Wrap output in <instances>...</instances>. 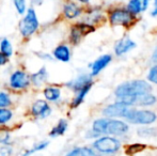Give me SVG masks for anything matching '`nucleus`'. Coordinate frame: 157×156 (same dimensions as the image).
I'll use <instances>...</instances> for the list:
<instances>
[{"label":"nucleus","mask_w":157,"mask_h":156,"mask_svg":"<svg viewBox=\"0 0 157 156\" xmlns=\"http://www.w3.org/2000/svg\"><path fill=\"white\" fill-rule=\"evenodd\" d=\"M151 91H152V87L147 81L132 80V81H127V82H124L119 86L116 90V95L119 100L125 97L138 98V96L150 93Z\"/></svg>","instance_id":"obj_1"},{"label":"nucleus","mask_w":157,"mask_h":156,"mask_svg":"<svg viewBox=\"0 0 157 156\" xmlns=\"http://www.w3.org/2000/svg\"><path fill=\"white\" fill-rule=\"evenodd\" d=\"M39 28L36 13L33 9H28L26 15L19 23V31L24 38H29Z\"/></svg>","instance_id":"obj_2"},{"label":"nucleus","mask_w":157,"mask_h":156,"mask_svg":"<svg viewBox=\"0 0 157 156\" xmlns=\"http://www.w3.org/2000/svg\"><path fill=\"white\" fill-rule=\"evenodd\" d=\"M93 148L98 152L103 154H113L118 152L121 148V143L118 139L109 136H104V137L97 139L93 143Z\"/></svg>","instance_id":"obj_3"},{"label":"nucleus","mask_w":157,"mask_h":156,"mask_svg":"<svg viewBox=\"0 0 157 156\" xmlns=\"http://www.w3.org/2000/svg\"><path fill=\"white\" fill-rule=\"evenodd\" d=\"M110 23L113 26H123L128 27L135 21V16L129 10L125 9H117L110 13Z\"/></svg>","instance_id":"obj_4"},{"label":"nucleus","mask_w":157,"mask_h":156,"mask_svg":"<svg viewBox=\"0 0 157 156\" xmlns=\"http://www.w3.org/2000/svg\"><path fill=\"white\" fill-rule=\"evenodd\" d=\"M156 115L153 111L150 110H135L132 109V112L127 117V120L134 124H152L156 121Z\"/></svg>","instance_id":"obj_5"},{"label":"nucleus","mask_w":157,"mask_h":156,"mask_svg":"<svg viewBox=\"0 0 157 156\" xmlns=\"http://www.w3.org/2000/svg\"><path fill=\"white\" fill-rule=\"evenodd\" d=\"M132 109H130L127 105H124L122 103L118 102L116 104H112L107 106L104 109L103 113L104 116L108 118H113V117H122L127 119L129 113L132 112Z\"/></svg>","instance_id":"obj_6"},{"label":"nucleus","mask_w":157,"mask_h":156,"mask_svg":"<svg viewBox=\"0 0 157 156\" xmlns=\"http://www.w3.org/2000/svg\"><path fill=\"white\" fill-rule=\"evenodd\" d=\"M31 82V77L23 71H15L10 77V86L15 90L26 89Z\"/></svg>","instance_id":"obj_7"},{"label":"nucleus","mask_w":157,"mask_h":156,"mask_svg":"<svg viewBox=\"0 0 157 156\" xmlns=\"http://www.w3.org/2000/svg\"><path fill=\"white\" fill-rule=\"evenodd\" d=\"M94 31V27L91 25H88V24H77V25L73 26L72 31H71L70 40L73 44L79 43V41L81 38L87 34L91 33Z\"/></svg>","instance_id":"obj_8"},{"label":"nucleus","mask_w":157,"mask_h":156,"mask_svg":"<svg viewBox=\"0 0 157 156\" xmlns=\"http://www.w3.org/2000/svg\"><path fill=\"white\" fill-rule=\"evenodd\" d=\"M128 131V125L123 121L119 120H108L106 121V126H105V134H109V135H124L125 133Z\"/></svg>","instance_id":"obj_9"},{"label":"nucleus","mask_w":157,"mask_h":156,"mask_svg":"<svg viewBox=\"0 0 157 156\" xmlns=\"http://www.w3.org/2000/svg\"><path fill=\"white\" fill-rule=\"evenodd\" d=\"M50 109L49 105L45 102V101H42L39 100L32 105V108H31V113L34 117L36 118H46L50 115Z\"/></svg>","instance_id":"obj_10"},{"label":"nucleus","mask_w":157,"mask_h":156,"mask_svg":"<svg viewBox=\"0 0 157 156\" xmlns=\"http://www.w3.org/2000/svg\"><path fill=\"white\" fill-rule=\"evenodd\" d=\"M136 47V44L134 41H132L130 39L125 38L122 39L116 44V47H114V51H116L117 56H121V55H124L127 51L132 50V48Z\"/></svg>","instance_id":"obj_11"},{"label":"nucleus","mask_w":157,"mask_h":156,"mask_svg":"<svg viewBox=\"0 0 157 156\" xmlns=\"http://www.w3.org/2000/svg\"><path fill=\"white\" fill-rule=\"evenodd\" d=\"M110 61H111V56H109V55H104V56L99 57L98 59H96L91 65L92 76H95L101 73V72L109 64Z\"/></svg>","instance_id":"obj_12"},{"label":"nucleus","mask_w":157,"mask_h":156,"mask_svg":"<svg viewBox=\"0 0 157 156\" xmlns=\"http://www.w3.org/2000/svg\"><path fill=\"white\" fill-rule=\"evenodd\" d=\"M89 85H92V78L91 76H88V75H81L68 83L70 88H72L76 92L80 91L81 89H83V88Z\"/></svg>","instance_id":"obj_13"},{"label":"nucleus","mask_w":157,"mask_h":156,"mask_svg":"<svg viewBox=\"0 0 157 156\" xmlns=\"http://www.w3.org/2000/svg\"><path fill=\"white\" fill-rule=\"evenodd\" d=\"M54 57L57 60L61 61V62H68L71 59V51L68 46L66 45H59L55 48L54 52H52Z\"/></svg>","instance_id":"obj_14"},{"label":"nucleus","mask_w":157,"mask_h":156,"mask_svg":"<svg viewBox=\"0 0 157 156\" xmlns=\"http://www.w3.org/2000/svg\"><path fill=\"white\" fill-rule=\"evenodd\" d=\"M149 0H130L128 3V10L132 14H139L147 9Z\"/></svg>","instance_id":"obj_15"},{"label":"nucleus","mask_w":157,"mask_h":156,"mask_svg":"<svg viewBox=\"0 0 157 156\" xmlns=\"http://www.w3.org/2000/svg\"><path fill=\"white\" fill-rule=\"evenodd\" d=\"M63 13L66 18L73 19V18H76V17H78L79 15H80L81 9L79 8L78 6H76L75 3H73V2H70V3L64 6Z\"/></svg>","instance_id":"obj_16"},{"label":"nucleus","mask_w":157,"mask_h":156,"mask_svg":"<svg viewBox=\"0 0 157 156\" xmlns=\"http://www.w3.org/2000/svg\"><path fill=\"white\" fill-rule=\"evenodd\" d=\"M48 77V73L46 71L45 67H42L41 70L36 72V73L32 74L31 76V82L33 83V86L35 87H41L45 83V81L47 80Z\"/></svg>","instance_id":"obj_17"},{"label":"nucleus","mask_w":157,"mask_h":156,"mask_svg":"<svg viewBox=\"0 0 157 156\" xmlns=\"http://www.w3.org/2000/svg\"><path fill=\"white\" fill-rule=\"evenodd\" d=\"M61 92L60 89L57 87H47L44 90V96L49 102H56L60 98Z\"/></svg>","instance_id":"obj_18"},{"label":"nucleus","mask_w":157,"mask_h":156,"mask_svg":"<svg viewBox=\"0 0 157 156\" xmlns=\"http://www.w3.org/2000/svg\"><path fill=\"white\" fill-rule=\"evenodd\" d=\"M66 129H67V122H66V120H63L62 119V120L59 121L58 124L50 131L49 136L52 138L58 137V136H62L66 131Z\"/></svg>","instance_id":"obj_19"},{"label":"nucleus","mask_w":157,"mask_h":156,"mask_svg":"<svg viewBox=\"0 0 157 156\" xmlns=\"http://www.w3.org/2000/svg\"><path fill=\"white\" fill-rule=\"evenodd\" d=\"M91 87H92V85H89V86H87V87L83 88V89H81L80 91L77 92V95L75 96V98L73 100V102H72V107H73V108H75V107H78L79 105L83 102L86 95H87L88 92L90 91Z\"/></svg>","instance_id":"obj_20"},{"label":"nucleus","mask_w":157,"mask_h":156,"mask_svg":"<svg viewBox=\"0 0 157 156\" xmlns=\"http://www.w3.org/2000/svg\"><path fill=\"white\" fill-rule=\"evenodd\" d=\"M66 156H97L95 154V152L90 148H76L74 150H72L71 152H68Z\"/></svg>","instance_id":"obj_21"},{"label":"nucleus","mask_w":157,"mask_h":156,"mask_svg":"<svg viewBox=\"0 0 157 156\" xmlns=\"http://www.w3.org/2000/svg\"><path fill=\"white\" fill-rule=\"evenodd\" d=\"M155 102H156L155 96L152 95L151 93H147V94H143V95L138 96L136 105H143V106H147V105H153Z\"/></svg>","instance_id":"obj_22"},{"label":"nucleus","mask_w":157,"mask_h":156,"mask_svg":"<svg viewBox=\"0 0 157 156\" xmlns=\"http://www.w3.org/2000/svg\"><path fill=\"white\" fill-rule=\"evenodd\" d=\"M0 52H2V54L8 57V58L12 56L13 48H12V45H11L10 41H9L8 39H3L0 42Z\"/></svg>","instance_id":"obj_23"},{"label":"nucleus","mask_w":157,"mask_h":156,"mask_svg":"<svg viewBox=\"0 0 157 156\" xmlns=\"http://www.w3.org/2000/svg\"><path fill=\"white\" fill-rule=\"evenodd\" d=\"M48 144H49V142H48V141H42V142H40V143L35 144V146H33L32 149H29V150L25 151V152L23 153V156H29V155L33 154V153L37 152V151L44 150V149L47 148Z\"/></svg>","instance_id":"obj_24"},{"label":"nucleus","mask_w":157,"mask_h":156,"mask_svg":"<svg viewBox=\"0 0 157 156\" xmlns=\"http://www.w3.org/2000/svg\"><path fill=\"white\" fill-rule=\"evenodd\" d=\"M13 117V113L11 110L6 108H0V125L6 124L10 122V120Z\"/></svg>","instance_id":"obj_25"},{"label":"nucleus","mask_w":157,"mask_h":156,"mask_svg":"<svg viewBox=\"0 0 157 156\" xmlns=\"http://www.w3.org/2000/svg\"><path fill=\"white\" fill-rule=\"evenodd\" d=\"M12 104L11 97L6 92H0V108H6Z\"/></svg>","instance_id":"obj_26"},{"label":"nucleus","mask_w":157,"mask_h":156,"mask_svg":"<svg viewBox=\"0 0 157 156\" xmlns=\"http://www.w3.org/2000/svg\"><path fill=\"white\" fill-rule=\"evenodd\" d=\"M145 149V146L144 144H132V146H128L126 148V153L128 155H134L136 153H139L141 152L142 150Z\"/></svg>","instance_id":"obj_27"},{"label":"nucleus","mask_w":157,"mask_h":156,"mask_svg":"<svg viewBox=\"0 0 157 156\" xmlns=\"http://www.w3.org/2000/svg\"><path fill=\"white\" fill-rule=\"evenodd\" d=\"M13 3H14V6L18 14L23 15L24 13L27 12V9H26V0H13Z\"/></svg>","instance_id":"obj_28"},{"label":"nucleus","mask_w":157,"mask_h":156,"mask_svg":"<svg viewBox=\"0 0 157 156\" xmlns=\"http://www.w3.org/2000/svg\"><path fill=\"white\" fill-rule=\"evenodd\" d=\"M10 140H11L10 133L6 128H0V143L6 146V144L10 143Z\"/></svg>","instance_id":"obj_29"},{"label":"nucleus","mask_w":157,"mask_h":156,"mask_svg":"<svg viewBox=\"0 0 157 156\" xmlns=\"http://www.w3.org/2000/svg\"><path fill=\"white\" fill-rule=\"evenodd\" d=\"M147 79H149L151 82H154L157 85V65L153 67L150 71L149 75H147Z\"/></svg>","instance_id":"obj_30"},{"label":"nucleus","mask_w":157,"mask_h":156,"mask_svg":"<svg viewBox=\"0 0 157 156\" xmlns=\"http://www.w3.org/2000/svg\"><path fill=\"white\" fill-rule=\"evenodd\" d=\"M11 154H12V148L9 144H6L0 148V155L1 156H10Z\"/></svg>","instance_id":"obj_31"},{"label":"nucleus","mask_w":157,"mask_h":156,"mask_svg":"<svg viewBox=\"0 0 157 156\" xmlns=\"http://www.w3.org/2000/svg\"><path fill=\"white\" fill-rule=\"evenodd\" d=\"M152 16L157 17V0H155V8L152 11Z\"/></svg>","instance_id":"obj_32"},{"label":"nucleus","mask_w":157,"mask_h":156,"mask_svg":"<svg viewBox=\"0 0 157 156\" xmlns=\"http://www.w3.org/2000/svg\"><path fill=\"white\" fill-rule=\"evenodd\" d=\"M39 56H40V58H42V59H48V60H50V59H52V57H50L49 55L41 54V55H39Z\"/></svg>","instance_id":"obj_33"},{"label":"nucleus","mask_w":157,"mask_h":156,"mask_svg":"<svg viewBox=\"0 0 157 156\" xmlns=\"http://www.w3.org/2000/svg\"><path fill=\"white\" fill-rule=\"evenodd\" d=\"M152 59H153L154 62H157V48L155 49V51H154V54H153V57H152Z\"/></svg>","instance_id":"obj_34"},{"label":"nucleus","mask_w":157,"mask_h":156,"mask_svg":"<svg viewBox=\"0 0 157 156\" xmlns=\"http://www.w3.org/2000/svg\"><path fill=\"white\" fill-rule=\"evenodd\" d=\"M80 2H83V3H86V2H89V0H79Z\"/></svg>","instance_id":"obj_35"}]
</instances>
